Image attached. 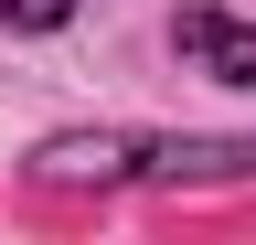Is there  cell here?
I'll return each instance as SVG.
<instances>
[{
  "mask_svg": "<svg viewBox=\"0 0 256 245\" xmlns=\"http://www.w3.org/2000/svg\"><path fill=\"white\" fill-rule=\"evenodd\" d=\"M171 53L192 75H214V85H256V21L214 11V0H182L171 11Z\"/></svg>",
  "mask_w": 256,
  "mask_h": 245,
  "instance_id": "obj_2",
  "label": "cell"
},
{
  "mask_svg": "<svg viewBox=\"0 0 256 245\" xmlns=\"http://www.w3.org/2000/svg\"><path fill=\"white\" fill-rule=\"evenodd\" d=\"M43 171H256V139H43Z\"/></svg>",
  "mask_w": 256,
  "mask_h": 245,
  "instance_id": "obj_1",
  "label": "cell"
},
{
  "mask_svg": "<svg viewBox=\"0 0 256 245\" xmlns=\"http://www.w3.org/2000/svg\"><path fill=\"white\" fill-rule=\"evenodd\" d=\"M0 21H11V32H64L75 0H0Z\"/></svg>",
  "mask_w": 256,
  "mask_h": 245,
  "instance_id": "obj_3",
  "label": "cell"
}]
</instances>
